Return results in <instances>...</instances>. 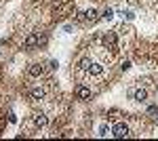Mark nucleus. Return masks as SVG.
<instances>
[{
  "label": "nucleus",
  "mask_w": 158,
  "mask_h": 141,
  "mask_svg": "<svg viewBox=\"0 0 158 141\" xmlns=\"http://www.w3.org/2000/svg\"><path fill=\"white\" fill-rule=\"evenodd\" d=\"M44 40H47V38L40 34V32H36V34H30V36H27L23 44H25V48H34V47H38V44H42Z\"/></svg>",
  "instance_id": "f257e3e1"
},
{
  "label": "nucleus",
  "mask_w": 158,
  "mask_h": 141,
  "mask_svg": "<svg viewBox=\"0 0 158 141\" xmlns=\"http://www.w3.org/2000/svg\"><path fill=\"white\" fill-rule=\"evenodd\" d=\"M131 135V131H129V126L124 124V122H118L114 129H112V137H116V139H124V137H129Z\"/></svg>",
  "instance_id": "f03ea898"
},
{
  "label": "nucleus",
  "mask_w": 158,
  "mask_h": 141,
  "mask_svg": "<svg viewBox=\"0 0 158 141\" xmlns=\"http://www.w3.org/2000/svg\"><path fill=\"white\" fill-rule=\"evenodd\" d=\"M74 93H76V97H78L80 101H89V99L93 97L91 89H86V86H82V84H78V86L74 89Z\"/></svg>",
  "instance_id": "7ed1b4c3"
},
{
  "label": "nucleus",
  "mask_w": 158,
  "mask_h": 141,
  "mask_svg": "<svg viewBox=\"0 0 158 141\" xmlns=\"http://www.w3.org/2000/svg\"><path fill=\"white\" fill-rule=\"evenodd\" d=\"M101 44H103L106 48H116V34L108 32V34L101 38Z\"/></svg>",
  "instance_id": "20e7f679"
},
{
  "label": "nucleus",
  "mask_w": 158,
  "mask_h": 141,
  "mask_svg": "<svg viewBox=\"0 0 158 141\" xmlns=\"http://www.w3.org/2000/svg\"><path fill=\"white\" fill-rule=\"evenodd\" d=\"M34 124H36V126H40V129H42V126H47V124H49V118H47V114L36 112V114H34Z\"/></svg>",
  "instance_id": "39448f33"
},
{
  "label": "nucleus",
  "mask_w": 158,
  "mask_h": 141,
  "mask_svg": "<svg viewBox=\"0 0 158 141\" xmlns=\"http://www.w3.org/2000/svg\"><path fill=\"white\" fill-rule=\"evenodd\" d=\"M89 74L91 76H99V74H103V65L101 63H95V61H91V65H89Z\"/></svg>",
  "instance_id": "423d86ee"
},
{
  "label": "nucleus",
  "mask_w": 158,
  "mask_h": 141,
  "mask_svg": "<svg viewBox=\"0 0 158 141\" xmlns=\"http://www.w3.org/2000/svg\"><path fill=\"white\" fill-rule=\"evenodd\" d=\"M30 76H42L44 74V65L42 63H34V65H30Z\"/></svg>",
  "instance_id": "0eeeda50"
},
{
  "label": "nucleus",
  "mask_w": 158,
  "mask_h": 141,
  "mask_svg": "<svg viewBox=\"0 0 158 141\" xmlns=\"http://www.w3.org/2000/svg\"><path fill=\"white\" fill-rule=\"evenodd\" d=\"M133 99L139 101V103H143V101L148 99V91L146 89H137V91H133Z\"/></svg>",
  "instance_id": "6e6552de"
},
{
  "label": "nucleus",
  "mask_w": 158,
  "mask_h": 141,
  "mask_svg": "<svg viewBox=\"0 0 158 141\" xmlns=\"http://www.w3.org/2000/svg\"><path fill=\"white\" fill-rule=\"evenodd\" d=\"M85 19H86V21H97L99 13L95 11V9H89V11H85Z\"/></svg>",
  "instance_id": "1a4fd4ad"
},
{
  "label": "nucleus",
  "mask_w": 158,
  "mask_h": 141,
  "mask_svg": "<svg viewBox=\"0 0 158 141\" xmlns=\"http://www.w3.org/2000/svg\"><path fill=\"white\" fill-rule=\"evenodd\" d=\"M30 95H32V99H42L44 97V89L42 86H36V89L30 91Z\"/></svg>",
  "instance_id": "9d476101"
},
{
  "label": "nucleus",
  "mask_w": 158,
  "mask_h": 141,
  "mask_svg": "<svg viewBox=\"0 0 158 141\" xmlns=\"http://www.w3.org/2000/svg\"><path fill=\"white\" fill-rule=\"evenodd\" d=\"M110 133H112V129H110L108 124H101L99 126V137H108Z\"/></svg>",
  "instance_id": "9b49d317"
},
{
  "label": "nucleus",
  "mask_w": 158,
  "mask_h": 141,
  "mask_svg": "<svg viewBox=\"0 0 158 141\" xmlns=\"http://www.w3.org/2000/svg\"><path fill=\"white\" fill-rule=\"evenodd\" d=\"M89 65H91V59H86V57H85V59H80V70H85V72H86V70H89Z\"/></svg>",
  "instance_id": "f8f14e48"
},
{
  "label": "nucleus",
  "mask_w": 158,
  "mask_h": 141,
  "mask_svg": "<svg viewBox=\"0 0 158 141\" xmlns=\"http://www.w3.org/2000/svg\"><path fill=\"white\" fill-rule=\"evenodd\" d=\"M101 17H103V19H112V17H114V11H112V9H106V11H103V15H101Z\"/></svg>",
  "instance_id": "ddd939ff"
},
{
  "label": "nucleus",
  "mask_w": 158,
  "mask_h": 141,
  "mask_svg": "<svg viewBox=\"0 0 158 141\" xmlns=\"http://www.w3.org/2000/svg\"><path fill=\"white\" fill-rule=\"evenodd\" d=\"M131 68V61H122V70H129Z\"/></svg>",
  "instance_id": "4468645a"
},
{
  "label": "nucleus",
  "mask_w": 158,
  "mask_h": 141,
  "mask_svg": "<svg viewBox=\"0 0 158 141\" xmlns=\"http://www.w3.org/2000/svg\"><path fill=\"white\" fill-rule=\"evenodd\" d=\"M124 17H127V19H129V21H131V19H133L135 15H133V13H131V11H127V13H124Z\"/></svg>",
  "instance_id": "2eb2a0df"
}]
</instances>
